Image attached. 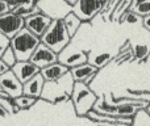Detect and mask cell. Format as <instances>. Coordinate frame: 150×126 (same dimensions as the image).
I'll return each mask as SVG.
<instances>
[{"label":"cell","instance_id":"obj_23","mask_svg":"<svg viewBox=\"0 0 150 126\" xmlns=\"http://www.w3.org/2000/svg\"><path fill=\"white\" fill-rule=\"evenodd\" d=\"M120 23H128V24H137V23H142V17L138 16L137 13H134L133 11L127 9L124 12V15L120 18Z\"/></svg>","mask_w":150,"mask_h":126},{"label":"cell","instance_id":"obj_2","mask_svg":"<svg viewBox=\"0 0 150 126\" xmlns=\"http://www.w3.org/2000/svg\"><path fill=\"white\" fill-rule=\"evenodd\" d=\"M71 36L66 29L63 20H52L49 28L41 36V42L59 54L66 46L70 45Z\"/></svg>","mask_w":150,"mask_h":126},{"label":"cell","instance_id":"obj_27","mask_svg":"<svg viewBox=\"0 0 150 126\" xmlns=\"http://www.w3.org/2000/svg\"><path fill=\"white\" fill-rule=\"evenodd\" d=\"M9 4H8V0H0V16L4 15V13L9 12Z\"/></svg>","mask_w":150,"mask_h":126},{"label":"cell","instance_id":"obj_15","mask_svg":"<svg viewBox=\"0 0 150 126\" xmlns=\"http://www.w3.org/2000/svg\"><path fill=\"white\" fill-rule=\"evenodd\" d=\"M44 84H45V79L41 75V72H38L32 79H29L28 82H25L23 84V95L30 96V97H34L38 100V99H41Z\"/></svg>","mask_w":150,"mask_h":126},{"label":"cell","instance_id":"obj_31","mask_svg":"<svg viewBox=\"0 0 150 126\" xmlns=\"http://www.w3.org/2000/svg\"><path fill=\"white\" fill-rule=\"evenodd\" d=\"M65 1H67V3H69V4H70V5H74V4H75V3H76V1H78V0H65Z\"/></svg>","mask_w":150,"mask_h":126},{"label":"cell","instance_id":"obj_10","mask_svg":"<svg viewBox=\"0 0 150 126\" xmlns=\"http://www.w3.org/2000/svg\"><path fill=\"white\" fill-rule=\"evenodd\" d=\"M50 23H52V18L38 11V12L33 13L32 16L25 18V26L24 28H26L34 36L41 38V36L45 33V30L49 28Z\"/></svg>","mask_w":150,"mask_h":126},{"label":"cell","instance_id":"obj_11","mask_svg":"<svg viewBox=\"0 0 150 126\" xmlns=\"http://www.w3.org/2000/svg\"><path fill=\"white\" fill-rule=\"evenodd\" d=\"M58 62L65 64L69 68H73L88 62V53L84 50H69V46H66L58 54Z\"/></svg>","mask_w":150,"mask_h":126},{"label":"cell","instance_id":"obj_12","mask_svg":"<svg viewBox=\"0 0 150 126\" xmlns=\"http://www.w3.org/2000/svg\"><path fill=\"white\" fill-rule=\"evenodd\" d=\"M98 72L99 68H96L95 66H92L88 62L70 68V74L73 76L74 82H82L84 84H90L93 77L98 75Z\"/></svg>","mask_w":150,"mask_h":126},{"label":"cell","instance_id":"obj_8","mask_svg":"<svg viewBox=\"0 0 150 126\" xmlns=\"http://www.w3.org/2000/svg\"><path fill=\"white\" fill-rule=\"evenodd\" d=\"M29 61L33 64H36V66L41 70V68H44V67L49 66V64L58 62V54L54 50H52L50 47H47L46 45H44L41 42V44L37 46V49L34 50V53L32 54Z\"/></svg>","mask_w":150,"mask_h":126},{"label":"cell","instance_id":"obj_33","mask_svg":"<svg viewBox=\"0 0 150 126\" xmlns=\"http://www.w3.org/2000/svg\"><path fill=\"white\" fill-rule=\"evenodd\" d=\"M103 1H104V5H105V3H107V1H108V0H103Z\"/></svg>","mask_w":150,"mask_h":126},{"label":"cell","instance_id":"obj_7","mask_svg":"<svg viewBox=\"0 0 150 126\" xmlns=\"http://www.w3.org/2000/svg\"><path fill=\"white\" fill-rule=\"evenodd\" d=\"M24 26H25V18L16 15L12 11L0 16V32L9 39L16 36Z\"/></svg>","mask_w":150,"mask_h":126},{"label":"cell","instance_id":"obj_34","mask_svg":"<svg viewBox=\"0 0 150 126\" xmlns=\"http://www.w3.org/2000/svg\"><path fill=\"white\" fill-rule=\"evenodd\" d=\"M148 61H150V53H149V57H148Z\"/></svg>","mask_w":150,"mask_h":126},{"label":"cell","instance_id":"obj_32","mask_svg":"<svg viewBox=\"0 0 150 126\" xmlns=\"http://www.w3.org/2000/svg\"><path fill=\"white\" fill-rule=\"evenodd\" d=\"M146 111H148V112H149V114H150V103L148 104V106H146Z\"/></svg>","mask_w":150,"mask_h":126},{"label":"cell","instance_id":"obj_30","mask_svg":"<svg viewBox=\"0 0 150 126\" xmlns=\"http://www.w3.org/2000/svg\"><path fill=\"white\" fill-rule=\"evenodd\" d=\"M144 0H132V3H130V5H136L138 4V3H142Z\"/></svg>","mask_w":150,"mask_h":126},{"label":"cell","instance_id":"obj_20","mask_svg":"<svg viewBox=\"0 0 150 126\" xmlns=\"http://www.w3.org/2000/svg\"><path fill=\"white\" fill-rule=\"evenodd\" d=\"M13 103H15L16 108H17L18 111H26V109L32 108V106L37 103V99L26 96V95H21V96H18V97L13 99Z\"/></svg>","mask_w":150,"mask_h":126},{"label":"cell","instance_id":"obj_1","mask_svg":"<svg viewBox=\"0 0 150 126\" xmlns=\"http://www.w3.org/2000/svg\"><path fill=\"white\" fill-rule=\"evenodd\" d=\"M74 79L70 71L55 82H45L41 99L50 104H61L71 100V93L74 88Z\"/></svg>","mask_w":150,"mask_h":126},{"label":"cell","instance_id":"obj_14","mask_svg":"<svg viewBox=\"0 0 150 126\" xmlns=\"http://www.w3.org/2000/svg\"><path fill=\"white\" fill-rule=\"evenodd\" d=\"M9 9L15 12L16 15L26 18L33 13L38 12V8L36 5V0H8Z\"/></svg>","mask_w":150,"mask_h":126},{"label":"cell","instance_id":"obj_28","mask_svg":"<svg viewBox=\"0 0 150 126\" xmlns=\"http://www.w3.org/2000/svg\"><path fill=\"white\" fill-rule=\"evenodd\" d=\"M142 25H144V28H145L146 30L150 33V15L145 16V17L142 18Z\"/></svg>","mask_w":150,"mask_h":126},{"label":"cell","instance_id":"obj_6","mask_svg":"<svg viewBox=\"0 0 150 126\" xmlns=\"http://www.w3.org/2000/svg\"><path fill=\"white\" fill-rule=\"evenodd\" d=\"M103 0H78L73 5V12L83 23H88L96 15H99L103 11Z\"/></svg>","mask_w":150,"mask_h":126},{"label":"cell","instance_id":"obj_5","mask_svg":"<svg viewBox=\"0 0 150 126\" xmlns=\"http://www.w3.org/2000/svg\"><path fill=\"white\" fill-rule=\"evenodd\" d=\"M36 5L40 12L49 16L52 20H63L65 16L73 12V5L65 0H38Z\"/></svg>","mask_w":150,"mask_h":126},{"label":"cell","instance_id":"obj_24","mask_svg":"<svg viewBox=\"0 0 150 126\" xmlns=\"http://www.w3.org/2000/svg\"><path fill=\"white\" fill-rule=\"evenodd\" d=\"M0 58H1V61H3V62H4L5 64H7L9 68L13 66V64L17 63V58H16V54L13 53V50H12V47H11V46H8L7 49H5V51L3 53Z\"/></svg>","mask_w":150,"mask_h":126},{"label":"cell","instance_id":"obj_29","mask_svg":"<svg viewBox=\"0 0 150 126\" xmlns=\"http://www.w3.org/2000/svg\"><path fill=\"white\" fill-rule=\"evenodd\" d=\"M8 70H9V67H8L4 62H3L1 58H0V75L4 74V72H5V71H8Z\"/></svg>","mask_w":150,"mask_h":126},{"label":"cell","instance_id":"obj_18","mask_svg":"<svg viewBox=\"0 0 150 126\" xmlns=\"http://www.w3.org/2000/svg\"><path fill=\"white\" fill-rule=\"evenodd\" d=\"M113 59L115 55L112 53H99V54L93 55V57H90V54H88V63H91L99 70L103 68L107 63L112 62Z\"/></svg>","mask_w":150,"mask_h":126},{"label":"cell","instance_id":"obj_4","mask_svg":"<svg viewBox=\"0 0 150 126\" xmlns=\"http://www.w3.org/2000/svg\"><path fill=\"white\" fill-rule=\"evenodd\" d=\"M98 95L92 92L88 87V84H84L82 82H75L73 93H71V101L74 105L75 114L79 117H84L90 111L93 109Z\"/></svg>","mask_w":150,"mask_h":126},{"label":"cell","instance_id":"obj_26","mask_svg":"<svg viewBox=\"0 0 150 126\" xmlns=\"http://www.w3.org/2000/svg\"><path fill=\"white\" fill-rule=\"evenodd\" d=\"M9 42H11V39L8 38V37H5L4 34L0 32V57H1V54L5 51V49L9 46Z\"/></svg>","mask_w":150,"mask_h":126},{"label":"cell","instance_id":"obj_19","mask_svg":"<svg viewBox=\"0 0 150 126\" xmlns=\"http://www.w3.org/2000/svg\"><path fill=\"white\" fill-rule=\"evenodd\" d=\"M133 59H136L138 63H146L148 62V57H149V53H150V47L148 45H144V44H137L133 46Z\"/></svg>","mask_w":150,"mask_h":126},{"label":"cell","instance_id":"obj_35","mask_svg":"<svg viewBox=\"0 0 150 126\" xmlns=\"http://www.w3.org/2000/svg\"><path fill=\"white\" fill-rule=\"evenodd\" d=\"M36 1H38V0H36Z\"/></svg>","mask_w":150,"mask_h":126},{"label":"cell","instance_id":"obj_9","mask_svg":"<svg viewBox=\"0 0 150 126\" xmlns=\"http://www.w3.org/2000/svg\"><path fill=\"white\" fill-rule=\"evenodd\" d=\"M0 87L9 95L11 99H16L23 95V83L11 68L0 75Z\"/></svg>","mask_w":150,"mask_h":126},{"label":"cell","instance_id":"obj_13","mask_svg":"<svg viewBox=\"0 0 150 126\" xmlns=\"http://www.w3.org/2000/svg\"><path fill=\"white\" fill-rule=\"evenodd\" d=\"M11 70L15 72V75L18 77V80H20L23 84L41 71V70H40L36 64L32 63L30 61H17V63L13 64V66L11 67Z\"/></svg>","mask_w":150,"mask_h":126},{"label":"cell","instance_id":"obj_25","mask_svg":"<svg viewBox=\"0 0 150 126\" xmlns=\"http://www.w3.org/2000/svg\"><path fill=\"white\" fill-rule=\"evenodd\" d=\"M128 93H130L133 96V99H136V100L150 103V92H138V91L134 89H128Z\"/></svg>","mask_w":150,"mask_h":126},{"label":"cell","instance_id":"obj_17","mask_svg":"<svg viewBox=\"0 0 150 126\" xmlns=\"http://www.w3.org/2000/svg\"><path fill=\"white\" fill-rule=\"evenodd\" d=\"M63 24H65V26H66V29H67L69 34H70L71 38H73L75 34L78 33L79 28L82 26L83 21L80 20V18L78 17L74 12H70L67 16H65V18H63Z\"/></svg>","mask_w":150,"mask_h":126},{"label":"cell","instance_id":"obj_16","mask_svg":"<svg viewBox=\"0 0 150 126\" xmlns=\"http://www.w3.org/2000/svg\"><path fill=\"white\" fill-rule=\"evenodd\" d=\"M69 71H70V68L66 67L65 64L55 62V63H52L49 66L44 67V68H41L40 72L44 76L45 82H55V80L61 79L62 76H65Z\"/></svg>","mask_w":150,"mask_h":126},{"label":"cell","instance_id":"obj_21","mask_svg":"<svg viewBox=\"0 0 150 126\" xmlns=\"http://www.w3.org/2000/svg\"><path fill=\"white\" fill-rule=\"evenodd\" d=\"M132 126H150V114L146 111V108L140 109L137 113L133 116Z\"/></svg>","mask_w":150,"mask_h":126},{"label":"cell","instance_id":"obj_3","mask_svg":"<svg viewBox=\"0 0 150 126\" xmlns=\"http://www.w3.org/2000/svg\"><path fill=\"white\" fill-rule=\"evenodd\" d=\"M40 44H41L40 37L34 36L26 28H23L16 36L11 38L9 46L16 54L17 61H29Z\"/></svg>","mask_w":150,"mask_h":126},{"label":"cell","instance_id":"obj_22","mask_svg":"<svg viewBox=\"0 0 150 126\" xmlns=\"http://www.w3.org/2000/svg\"><path fill=\"white\" fill-rule=\"evenodd\" d=\"M129 9L144 18L145 16L150 15V0H144L142 3H138L136 5H130Z\"/></svg>","mask_w":150,"mask_h":126}]
</instances>
